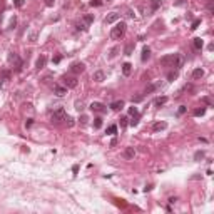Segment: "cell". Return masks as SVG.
Instances as JSON below:
<instances>
[{"label": "cell", "instance_id": "30bf717a", "mask_svg": "<svg viewBox=\"0 0 214 214\" xmlns=\"http://www.w3.org/2000/svg\"><path fill=\"white\" fill-rule=\"evenodd\" d=\"M54 94L57 95V97H64V95L67 94V87H64V85H54Z\"/></svg>", "mask_w": 214, "mask_h": 214}, {"label": "cell", "instance_id": "9a60e30c", "mask_svg": "<svg viewBox=\"0 0 214 214\" xmlns=\"http://www.w3.org/2000/svg\"><path fill=\"white\" fill-rule=\"evenodd\" d=\"M166 127H167L166 122H156V124L152 125V131H154V132H159V131H164Z\"/></svg>", "mask_w": 214, "mask_h": 214}, {"label": "cell", "instance_id": "8d00e7d4", "mask_svg": "<svg viewBox=\"0 0 214 214\" xmlns=\"http://www.w3.org/2000/svg\"><path fill=\"white\" fill-rule=\"evenodd\" d=\"M75 109H77V110H82V109H84L82 100H77V102H75Z\"/></svg>", "mask_w": 214, "mask_h": 214}, {"label": "cell", "instance_id": "9c48e42d", "mask_svg": "<svg viewBox=\"0 0 214 214\" xmlns=\"http://www.w3.org/2000/svg\"><path fill=\"white\" fill-rule=\"evenodd\" d=\"M89 109L92 110V112H104V110H105V105L100 104V102H92V104L89 105Z\"/></svg>", "mask_w": 214, "mask_h": 214}, {"label": "cell", "instance_id": "f546056e", "mask_svg": "<svg viewBox=\"0 0 214 214\" xmlns=\"http://www.w3.org/2000/svg\"><path fill=\"white\" fill-rule=\"evenodd\" d=\"M89 5L90 7H99V5H102V0H90Z\"/></svg>", "mask_w": 214, "mask_h": 214}, {"label": "cell", "instance_id": "4316f807", "mask_svg": "<svg viewBox=\"0 0 214 214\" xmlns=\"http://www.w3.org/2000/svg\"><path fill=\"white\" fill-rule=\"evenodd\" d=\"M107 134H110V136H114V134H117V125H115V124L109 125V127H107Z\"/></svg>", "mask_w": 214, "mask_h": 214}, {"label": "cell", "instance_id": "8fae6325", "mask_svg": "<svg viewBox=\"0 0 214 214\" xmlns=\"http://www.w3.org/2000/svg\"><path fill=\"white\" fill-rule=\"evenodd\" d=\"M134 156H136V149H134V147H125L124 149V157L125 159H134Z\"/></svg>", "mask_w": 214, "mask_h": 214}, {"label": "cell", "instance_id": "2e32d148", "mask_svg": "<svg viewBox=\"0 0 214 214\" xmlns=\"http://www.w3.org/2000/svg\"><path fill=\"white\" fill-rule=\"evenodd\" d=\"M105 77V74L102 72V70H97V72H94V75H92V79H94L95 82H102Z\"/></svg>", "mask_w": 214, "mask_h": 214}, {"label": "cell", "instance_id": "b9f144b4", "mask_svg": "<svg viewBox=\"0 0 214 214\" xmlns=\"http://www.w3.org/2000/svg\"><path fill=\"white\" fill-rule=\"evenodd\" d=\"M17 24V17H12V20H10V29H14Z\"/></svg>", "mask_w": 214, "mask_h": 214}, {"label": "cell", "instance_id": "f6af8a7d", "mask_svg": "<svg viewBox=\"0 0 214 214\" xmlns=\"http://www.w3.org/2000/svg\"><path fill=\"white\" fill-rule=\"evenodd\" d=\"M45 5H47V7H52L54 5V0H45Z\"/></svg>", "mask_w": 214, "mask_h": 214}, {"label": "cell", "instance_id": "603a6c76", "mask_svg": "<svg viewBox=\"0 0 214 214\" xmlns=\"http://www.w3.org/2000/svg\"><path fill=\"white\" fill-rule=\"evenodd\" d=\"M161 7V0H152L151 2V12H156Z\"/></svg>", "mask_w": 214, "mask_h": 214}, {"label": "cell", "instance_id": "44dd1931", "mask_svg": "<svg viewBox=\"0 0 214 214\" xmlns=\"http://www.w3.org/2000/svg\"><path fill=\"white\" fill-rule=\"evenodd\" d=\"M159 87V82H154V84H149L146 87V94H151V92H154V90Z\"/></svg>", "mask_w": 214, "mask_h": 214}, {"label": "cell", "instance_id": "7dc6e473", "mask_svg": "<svg viewBox=\"0 0 214 214\" xmlns=\"http://www.w3.org/2000/svg\"><path fill=\"white\" fill-rule=\"evenodd\" d=\"M35 39H37V34H32V35H30V40L35 42Z\"/></svg>", "mask_w": 214, "mask_h": 214}, {"label": "cell", "instance_id": "ba28073f", "mask_svg": "<svg viewBox=\"0 0 214 214\" xmlns=\"http://www.w3.org/2000/svg\"><path fill=\"white\" fill-rule=\"evenodd\" d=\"M10 77H12V70H9V69H0V82L10 80Z\"/></svg>", "mask_w": 214, "mask_h": 214}, {"label": "cell", "instance_id": "7402d4cb", "mask_svg": "<svg viewBox=\"0 0 214 214\" xmlns=\"http://www.w3.org/2000/svg\"><path fill=\"white\" fill-rule=\"evenodd\" d=\"M166 102H167V97H166V95H162V97H157V99L154 100V104H156L157 107H159V105H164Z\"/></svg>", "mask_w": 214, "mask_h": 214}, {"label": "cell", "instance_id": "d590c367", "mask_svg": "<svg viewBox=\"0 0 214 214\" xmlns=\"http://www.w3.org/2000/svg\"><path fill=\"white\" fill-rule=\"evenodd\" d=\"M127 117H120V127H127V124H129V122H127Z\"/></svg>", "mask_w": 214, "mask_h": 214}, {"label": "cell", "instance_id": "ab89813d", "mask_svg": "<svg viewBox=\"0 0 214 214\" xmlns=\"http://www.w3.org/2000/svg\"><path fill=\"white\" fill-rule=\"evenodd\" d=\"M142 100V95H136V97H132V104L134 102H141Z\"/></svg>", "mask_w": 214, "mask_h": 214}, {"label": "cell", "instance_id": "6da1fadb", "mask_svg": "<svg viewBox=\"0 0 214 214\" xmlns=\"http://www.w3.org/2000/svg\"><path fill=\"white\" fill-rule=\"evenodd\" d=\"M161 65L181 69L184 65V55L183 54H169V55H164V57H161Z\"/></svg>", "mask_w": 214, "mask_h": 214}, {"label": "cell", "instance_id": "836d02e7", "mask_svg": "<svg viewBox=\"0 0 214 214\" xmlns=\"http://www.w3.org/2000/svg\"><path fill=\"white\" fill-rule=\"evenodd\" d=\"M186 110H188V107L186 105H181L177 109V115H183V114H186Z\"/></svg>", "mask_w": 214, "mask_h": 214}, {"label": "cell", "instance_id": "7c38bea8", "mask_svg": "<svg viewBox=\"0 0 214 214\" xmlns=\"http://www.w3.org/2000/svg\"><path fill=\"white\" fill-rule=\"evenodd\" d=\"M45 64H47V57L45 55H40V57L37 59V62H35V67L40 70V69H44L45 67Z\"/></svg>", "mask_w": 214, "mask_h": 214}, {"label": "cell", "instance_id": "3957f363", "mask_svg": "<svg viewBox=\"0 0 214 214\" xmlns=\"http://www.w3.org/2000/svg\"><path fill=\"white\" fill-rule=\"evenodd\" d=\"M7 59H9V62L14 64V67H15V72H20L22 70V59L19 57V54L17 52H9V55H7Z\"/></svg>", "mask_w": 214, "mask_h": 214}, {"label": "cell", "instance_id": "277c9868", "mask_svg": "<svg viewBox=\"0 0 214 214\" xmlns=\"http://www.w3.org/2000/svg\"><path fill=\"white\" fill-rule=\"evenodd\" d=\"M65 117H67V114H65L64 107H59L57 110L52 112V122H62V120H65Z\"/></svg>", "mask_w": 214, "mask_h": 214}, {"label": "cell", "instance_id": "bcb514c9", "mask_svg": "<svg viewBox=\"0 0 214 214\" xmlns=\"http://www.w3.org/2000/svg\"><path fill=\"white\" fill-rule=\"evenodd\" d=\"M127 17H131V19H134V12H132V10H127Z\"/></svg>", "mask_w": 214, "mask_h": 214}, {"label": "cell", "instance_id": "d6986e66", "mask_svg": "<svg viewBox=\"0 0 214 214\" xmlns=\"http://www.w3.org/2000/svg\"><path fill=\"white\" fill-rule=\"evenodd\" d=\"M149 57H151V49H149V47H144V49H142V55H141L142 62H146Z\"/></svg>", "mask_w": 214, "mask_h": 214}, {"label": "cell", "instance_id": "ac0fdd59", "mask_svg": "<svg viewBox=\"0 0 214 214\" xmlns=\"http://www.w3.org/2000/svg\"><path fill=\"white\" fill-rule=\"evenodd\" d=\"M131 72H132V65L129 62H125L124 65H122V74L127 77V75H131Z\"/></svg>", "mask_w": 214, "mask_h": 214}, {"label": "cell", "instance_id": "d6a6232c", "mask_svg": "<svg viewBox=\"0 0 214 214\" xmlns=\"http://www.w3.org/2000/svg\"><path fill=\"white\" fill-rule=\"evenodd\" d=\"M199 25H201V19H198V20H194V22H193V25H191V30H196Z\"/></svg>", "mask_w": 214, "mask_h": 214}, {"label": "cell", "instance_id": "8992f818", "mask_svg": "<svg viewBox=\"0 0 214 214\" xmlns=\"http://www.w3.org/2000/svg\"><path fill=\"white\" fill-rule=\"evenodd\" d=\"M119 17H120L119 12H110L109 15L104 19V24H105V25H110V24H114V22L119 20Z\"/></svg>", "mask_w": 214, "mask_h": 214}, {"label": "cell", "instance_id": "e0dca14e", "mask_svg": "<svg viewBox=\"0 0 214 214\" xmlns=\"http://www.w3.org/2000/svg\"><path fill=\"white\" fill-rule=\"evenodd\" d=\"M122 107H124V100H115V102L110 104V109L112 110H120Z\"/></svg>", "mask_w": 214, "mask_h": 214}, {"label": "cell", "instance_id": "5bb4252c", "mask_svg": "<svg viewBox=\"0 0 214 214\" xmlns=\"http://www.w3.org/2000/svg\"><path fill=\"white\" fill-rule=\"evenodd\" d=\"M134 47H136V42H129V44L124 47V54H125V55H132V50H134Z\"/></svg>", "mask_w": 214, "mask_h": 214}, {"label": "cell", "instance_id": "484cf974", "mask_svg": "<svg viewBox=\"0 0 214 214\" xmlns=\"http://www.w3.org/2000/svg\"><path fill=\"white\" fill-rule=\"evenodd\" d=\"M82 20L85 22L87 25H90V24L94 22V15H92V14H87V15H84V19H82Z\"/></svg>", "mask_w": 214, "mask_h": 214}, {"label": "cell", "instance_id": "4dcf8cb0", "mask_svg": "<svg viewBox=\"0 0 214 214\" xmlns=\"http://www.w3.org/2000/svg\"><path fill=\"white\" fill-rule=\"evenodd\" d=\"M100 125H102V119H100V117H95L94 119V127L95 129H99Z\"/></svg>", "mask_w": 214, "mask_h": 214}, {"label": "cell", "instance_id": "4fadbf2b", "mask_svg": "<svg viewBox=\"0 0 214 214\" xmlns=\"http://www.w3.org/2000/svg\"><path fill=\"white\" fill-rule=\"evenodd\" d=\"M203 45H204V42H203V39H201V37H196V39L193 40V47L196 49V50H201V49H203Z\"/></svg>", "mask_w": 214, "mask_h": 214}, {"label": "cell", "instance_id": "1f68e13d", "mask_svg": "<svg viewBox=\"0 0 214 214\" xmlns=\"http://www.w3.org/2000/svg\"><path fill=\"white\" fill-rule=\"evenodd\" d=\"M119 50H120L119 47H114V49H112V50H110V54H109V57H110V59H114L115 55H117V52H119Z\"/></svg>", "mask_w": 214, "mask_h": 214}, {"label": "cell", "instance_id": "ffe728a7", "mask_svg": "<svg viewBox=\"0 0 214 214\" xmlns=\"http://www.w3.org/2000/svg\"><path fill=\"white\" fill-rule=\"evenodd\" d=\"M204 75V70L201 67H198V69H194L193 70V79H201Z\"/></svg>", "mask_w": 214, "mask_h": 214}, {"label": "cell", "instance_id": "60d3db41", "mask_svg": "<svg viewBox=\"0 0 214 214\" xmlns=\"http://www.w3.org/2000/svg\"><path fill=\"white\" fill-rule=\"evenodd\" d=\"M60 60H62V57H60V55H55V57L52 59V62H54V64H59Z\"/></svg>", "mask_w": 214, "mask_h": 214}, {"label": "cell", "instance_id": "5b68a950", "mask_svg": "<svg viewBox=\"0 0 214 214\" xmlns=\"http://www.w3.org/2000/svg\"><path fill=\"white\" fill-rule=\"evenodd\" d=\"M62 80H64V87H67V89H74V87H77V79H75V77L64 75Z\"/></svg>", "mask_w": 214, "mask_h": 214}, {"label": "cell", "instance_id": "e575fe53", "mask_svg": "<svg viewBox=\"0 0 214 214\" xmlns=\"http://www.w3.org/2000/svg\"><path fill=\"white\" fill-rule=\"evenodd\" d=\"M129 114H131V115H139V112H137V107H134V105H132V107H129Z\"/></svg>", "mask_w": 214, "mask_h": 214}, {"label": "cell", "instance_id": "f35d334b", "mask_svg": "<svg viewBox=\"0 0 214 214\" xmlns=\"http://www.w3.org/2000/svg\"><path fill=\"white\" fill-rule=\"evenodd\" d=\"M14 5L20 9V7H24V0H14Z\"/></svg>", "mask_w": 214, "mask_h": 214}, {"label": "cell", "instance_id": "7bdbcfd3", "mask_svg": "<svg viewBox=\"0 0 214 214\" xmlns=\"http://www.w3.org/2000/svg\"><path fill=\"white\" fill-rule=\"evenodd\" d=\"M79 120H80V124H85L89 119H87V115H80V119H79Z\"/></svg>", "mask_w": 214, "mask_h": 214}, {"label": "cell", "instance_id": "7a4b0ae2", "mask_svg": "<svg viewBox=\"0 0 214 214\" xmlns=\"http://www.w3.org/2000/svg\"><path fill=\"white\" fill-rule=\"evenodd\" d=\"M125 30H127L125 22H117L115 27H112V30H110V37H112L114 40H120V39L125 35Z\"/></svg>", "mask_w": 214, "mask_h": 214}, {"label": "cell", "instance_id": "d4e9b609", "mask_svg": "<svg viewBox=\"0 0 214 214\" xmlns=\"http://www.w3.org/2000/svg\"><path fill=\"white\" fill-rule=\"evenodd\" d=\"M177 70H171V72L167 74V80H169V82H172L174 79H177Z\"/></svg>", "mask_w": 214, "mask_h": 214}, {"label": "cell", "instance_id": "cb8c5ba5", "mask_svg": "<svg viewBox=\"0 0 214 214\" xmlns=\"http://www.w3.org/2000/svg\"><path fill=\"white\" fill-rule=\"evenodd\" d=\"M87 29H89V25H87V24H85V22H84V20L77 22V30H82V32H85V30H87Z\"/></svg>", "mask_w": 214, "mask_h": 214}, {"label": "cell", "instance_id": "52a82bcc", "mask_svg": "<svg viewBox=\"0 0 214 214\" xmlns=\"http://www.w3.org/2000/svg\"><path fill=\"white\" fill-rule=\"evenodd\" d=\"M84 70H85V65H84L82 62H74L72 65H70V72L75 74V75H77V74H82Z\"/></svg>", "mask_w": 214, "mask_h": 214}, {"label": "cell", "instance_id": "c3c4849f", "mask_svg": "<svg viewBox=\"0 0 214 214\" xmlns=\"http://www.w3.org/2000/svg\"><path fill=\"white\" fill-rule=\"evenodd\" d=\"M206 2H213V0H206Z\"/></svg>", "mask_w": 214, "mask_h": 214}, {"label": "cell", "instance_id": "74e56055", "mask_svg": "<svg viewBox=\"0 0 214 214\" xmlns=\"http://www.w3.org/2000/svg\"><path fill=\"white\" fill-rule=\"evenodd\" d=\"M65 122H67L69 127H72V125H74V119H72V117H69V115L65 117Z\"/></svg>", "mask_w": 214, "mask_h": 214}, {"label": "cell", "instance_id": "83f0119b", "mask_svg": "<svg viewBox=\"0 0 214 214\" xmlns=\"http://www.w3.org/2000/svg\"><path fill=\"white\" fill-rule=\"evenodd\" d=\"M204 114H206V107H201V109L194 110V115H196V117H201V115H204Z\"/></svg>", "mask_w": 214, "mask_h": 214}, {"label": "cell", "instance_id": "ee69618b", "mask_svg": "<svg viewBox=\"0 0 214 214\" xmlns=\"http://www.w3.org/2000/svg\"><path fill=\"white\" fill-rule=\"evenodd\" d=\"M32 124H34V120H32V119H27V122H25V127H30Z\"/></svg>", "mask_w": 214, "mask_h": 214}, {"label": "cell", "instance_id": "f1b7e54d", "mask_svg": "<svg viewBox=\"0 0 214 214\" xmlns=\"http://www.w3.org/2000/svg\"><path fill=\"white\" fill-rule=\"evenodd\" d=\"M203 157H204V151H198L194 154V161H201Z\"/></svg>", "mask_w": 214, "mask_h": 214}]
</instances>
